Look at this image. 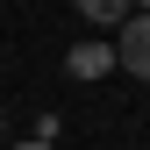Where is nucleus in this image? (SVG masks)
Masks as SVG:
<instances>
[{
    "label": "nucleus",
    "instance_id": "nucleus-1",
    "mask_svg": "<svg viewBox=\"0 0 150 150\" xmlns=\"http://www.w3.org/2000/svg\"><path fill=\"white\" fill-rule=\"evenodd\" d=\"M115 64L136 71V79L150 86V14H129V22H122V36H115Z\"/></svg>",
    "mask_w": 150,
    "mask_h": 150
},
{
    "label": "nucleus",
    "instance_id": "nucleus-2",
    "mask_svg": "<svg viewBox=\"0 0 150 150\" xmlns=\"http://www.w3.org/2000/svg\"><path fill=\"white\" fill-rule=\"evenodd\" d=\"M107 64H115V50H107V43H79V50L64 57V71H71V79H100Z\"/></svg>",
    "mask_w": 150,
    "mask_h": 150
},
{
    "label": "nucleus",
    "instance_id": "nucleus-3",
    "mask_svg": "<svg viewBox=\"0 0 150 150\" xmlns=\"http://www.w3.org/2000/svg\"><path fill=\"white\" fill-rule=\"evenodd\" d=\"M71 7H79L93 29H122L129 22V0H71Z\"/></svg>",
    "mask_w": 150,
    "mask_h": 150
},
{
    "label": "nucleus",
    "instance_id": "nucleus-4",
    "mask_svg": "<svg viewBox=\"0 0 150 150\" xmlns=\"http://www.w3.org/2000/svg\"><path fill=\"white\" fill-rule=\"evenodd\" d=\"M129 7H136V14H150V0H129Z\"/></svg>",
    "mask_w": 150,
    "mask_h": 150
}]
</instances>
